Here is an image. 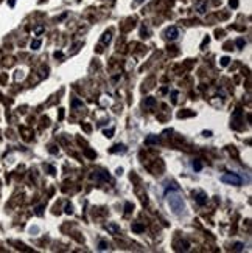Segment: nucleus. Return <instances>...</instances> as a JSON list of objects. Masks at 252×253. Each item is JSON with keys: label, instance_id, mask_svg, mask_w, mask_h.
Returning a JSON list of instances; mask_svg holds the SVG:
<instances>
[{"label": "nucleus", "instance_id": "13", "mask_svg": "<svg viewBox=\"0 0 252 253\" xmlns=\"http://www.w3.org/2000/svg\"><path fill=\"white\" fill-rule=\"evenodd\" d=\"M143 106H145V107H153V106H156V98H154V96H148V98H145Z\"/></svg>", "mask_w": 252, "mask_h": 253}, {"label": "nucleus", "instance_id": "4", "mask_svg": "<svg viewBox=\"0 0 252 253\" xmlns=\"http://www.w3.org/2000/svg\"><path fill=\"white\" fill-rule=\"evenodd\" d=\"M179 34H181V31H179L178 27H168L165 30V37L168 40H176V39L179 37Z\"/></svg>", "mask_w": 252, "mask_h": 253}, {"label": "nucleus", "instance_id": "28", "mask_svg": "<svg viewBox=\"0 0 252 253\" xmlns=\"http://www.w3.org/2000/svg\"><path fill=\"white\" fill-rule=\"evenodd\" d=\"M47 169L50 171V174H55V168H53V166H50V165H47Z\"/></svg>", "mask_w": 252, "mask_h": 253}, {"label": "nucleus", "instance_id": "24", "mask_svg": "<svg viewBox=\"0 0 252 253\" xmlns=\"http://www.w3.org/2000/svg\"><path fill=\"white\" fill-rule=\"evenodd\" d=\"M243 247H244V244H243V242H237V244L234 245V250H235V251H241V250H243Z\"/></svg>", "mask_w": 252, "mask_h": 253}, {"label": "nucleus", "instance_id": "31", "mask_svg": "<svg viewBox=\"0 0 252 253\" xmlns=\"http://www.w3.org/2000/svg\"><path fill=\"white\" fill-rule=\"evenodd\" d=\"M8 5H10V6L13 8V6L16 5V0H10V2H8Z\"/></svg>", "mask_w": 252, "mask_h": 253}, {"label": "nucleus", "instance_id": "9", "mask_svg": "<svg viewBox=\"0 0 252 253\" xmlns=\"http://www.w3.org/2000/svg\"><path fill=\"white\" fill-rule=\"evenodd\" d=\"M104 228H106L111 235H118V233H120V227H118L117 224H112V222H111V224H108V225L104 227Z\"/></svg>", "mask_w": 252, "mask_h": 253}, {"label": "nucleus", "instance_id": "11", "mask_svg": "<svg viewBox=\"0 0 252 253\" xmlns=\"http://www.w3.org/2000/svg\"><path fill=\"white\" fill-rule=\"evenodd\" d=\"M111 42H112V33H111V31L103 33V36H101V44H103V45H109Z\"/></svg>", "mask_w": 252, "mask_h": 253}, {"label": "nucleus", "instance_id": "15", "mask_svg": "<svg viewBox=\"0 0 252 253\" xmlns=\"http://www.w3.org/2000/svg\"><path fill=\"white\" fill-rule=\"evenodd\" d=\"M41 45H42V40H41V39H34V40H31V45H30V47H31L33 50H39Z\"/></svg>", "mask_w": 252, "mask_h": 253}, {"label": "nucleus", "instance_id": "19", "mask_svg": "<svg viewBox=\"0 0 252 253\" xmlns=\"http://www.w3.org/2000/svg\"><path fill=\"white\" fill-rule=\"evenodd\" d=\"M178 95H179L178 90H171V101H173V104H176V101H178Z\"/></svg>", "mask_w": 252, "mask_h": 253}, {"label": "nucleus", "instance_id": "10", "mask_svg": "<svg viewBox=\"0 0 252 253\" xmlns=\"http://www.w3.org/2000/svg\"><path fill=\"white\" fill-rule=\"evenodd\" d=\"M171 191H174V193H179V191H181V186H179L178 183H174V182H173V183H170V185L165 188V196H167L168 193H171Z\"/></svg>", "mask_w": 252, "mask_h": 253}, {"label": "nucleus", "instance_id": "7", "mask_svg": "<svg viewBox=\"0 0 252 253\" xmlns=\"http://www.w3.org/2000/svg\"><path fill=\"white\" fill-rule=\"evenodd\" d=\"M126 151H128V148H126L124 144H121V143H118V144H114V146L109 149V152H112V154H117V152H121V154H124Z\"/></svg>", "mask_w": 252, "mask_h": 253}, {"label": "nucleus", "instance_id": "5", "mask_svg": "<svg viewBox=\"0 0 252 253\" xmlns=\"http://www.w3.org/2000/svg\"><path fill=\"white\" fill-rule=\"evenodd\" d=\"M92 179L98 180V182H109L111 180V175L104 171H95V174H92Z\"/></svg>", "mask_w": 252, "mask_h": 253}, {"label": "nucleus", "instance_id": "14", "mask_svg": "<svg viewBox=\"0 0 252 253\" xmlns=\"http://www.w3.org/2000/svg\"><path fill=\"white\" fill-rule=\"evenodd\" d=\"M191 166H193V169H195L196 172H199L201 169H203V163H201L199 160H193V162H191Z\"/></svg>", "mask_w": 252, "mask_h": 253}, {"label": "nucleus", "instance_id": "22", "mask_svg": "<svg viewBox=\"0 0 252 253\" xmlns=\"http://www.w3.org/2000/svg\"><path fill=\"white\" fill-rule=\"evenodd\" d=\"M106 248H108V242H106V241H100V242H98V250L103 251V250H106Z\"/></svg>", "mask_w": 252, "mask_h": 253}, {"label": "nucleus", "instance_id": "1", "mask_svg": "<svg viewBox=\"0 0 252 253\" xmlns=\"http://www.w3.org/2000/svg\"><path fill=\"white\" fill-rule=\"evenodd\" d=\"M168 204H170V208L173 210V213L174 214H182L184 213V210H185V202H184V199L176 193V194H170V197H168Z\"/></svg>", "mask_w": 252, "mask_h": 253}, {"label": "nucleus", "instance_id": "16", "mask_svg": "<svg viewBox=\"0 0 252 253\" xmlns=\"http://www.w3.org/2000/svg\"><path fill=\"white\" fill-rule=\"evenodd\" d=\"M235 44H237V48H238V50H243V48H244V45H246V40H244L243 37H238Z\"/></svg>", "mask_w": 252, "mask_h": 253}, {"label": "nucleus", "instance_id": "30", "mask_svg": "<svg viewBox=\"0 0 252 253\" xmlns=\"http://www.w3.org/2000/svg\"><path fill=\"white\" fill-rule=\"evenodd\" d=\"M55 58H62V52H56L55 53Z\"/></svg>", "mask_w": 252, "mask_h": 253}, {"label": "nucleus", "instance_id": "23", "mask_svg": "<svg viewBox=\"0 0 252 253\" xmlns=\"http://www.w3.org/2000/svg\"><path fill=\"white\" fill-rule=\"evenodd\" d=\"M64 213H65V214H72V213H73V207H72V204H67V205H65Z\"/></svg>", "mask_w": 252, "mask_h": 253}, {"label": "nucleus", "instance_id": "3", "mask_svg": "<svg viewBox=\"0 0 252 253\" xmlns=\"http://www.w3.org/2000/svg\"><path fill=\"white\" fill-rule=\"evenodd\" d=\"M193 199L199 207H204L207 204V194L204 191H193Z\"/></svg>", "mask_w": 252, "mask_h": 253}, {"label": "nucleus", "instance_id": "6", "mask_svg": "<svg viewBox=\"0 0 252 253\" xmlns=\"http://www.w3.org/2000/svg\"><path fill=\"white\" fill-rule=\"evenodd\" d=\"M195 10L199 14H206V11H207V2H206V0H196V2H195Z\"/></svg>", "mask_w": 252, "mask_h": 253}, {"label": "nucleus", "instance_id": "25", "mask_svg": "<svg viewBox=\"0 0 252 253\" xmlns=\"http://www.w3.org/2000/svg\"><path fill=\"white\" fill-rule=\"evenodd\" d=\"M114 132H115V129L112 128V129H109V131H104V135H106L108 138H111V137H114Z\"/></svg>", "mask_w": 252, "mask_h": 253}, {"label": "nucleus", "instance_id": "26", "mask_svg": "<svg viewBox=\"0 0 252 253\" xmlns=\"http://www.w3.org/2000/svg\"><path fill=\"white\" fill-rule=\"evenodd\" d=\"M42 213H44V205L36 207V214H37V216H42Z\"/></svg>", "mask_w": 252, "mask_h": 253}, {"label": "nucleus", "instance_id": "20", "mask_svg": "<svg viewBox=\"0 0 252 253\" xmlns=\"http://www.w3.org/2000/svg\"><path fill=\"white\" fill-rule=\"evenodd\" d=\"M44 30H45V27L44 25H37V27H34V33L39 36V34H42L44 33Z\"/></svg>", "mask_w": 252, "mask_h": 253}, {"label": "nucleus", "instance_id": "21", "mask_svg": "<svg viewBox=\"0 0 252 253\" xmlns=\"http://www.w3.org/2000/svg\"><path fill=\"white\" fill-rule=\"evenodd\" d=\"M229 62H230V58H229V56H224V58H221V65H222V67H227V65H229Z\"/></svg>", "mask_w": 252, "mask_h": 253}, {"label": "nucleus", "instance_id": "2", "mask_svg": "<svg viewBox=\"0 0 252 253\" xmlns=\"http://www.w3.org/2000/svg\"><path fill=\"white\" fill-rule=\"evenodd\" d=\"M221 182L224 183H229V185H234V186H240L243 183L241 177L237 174V172H226L221 175Z\"/></svg>", "mask_w": 252, "mask_h": 253}, {"label": "nucleus", "instance_id": "18", "mask_svg": "<svg viewBox=\"0 0 252 253\" xmlns=\"http://www.w3.org/2000/svg\"><path fill=\"white\" fill-rule=\"evenodd\" d=\"M72 107H73V109H75V107H84V104H83V101H80V99L75 98V99L72 101Z\"/></svg>", "mask_w": 252, "mask_h": 253}, {"label": "nucleus", "instance_id": "12", "mask_svg": "<svg viewBox=\"0 0 252 253\" xmlns=\"http://www.w3.org/2000/svg\"><path fill=\"white\" fill-rule=\"evenodd\" d=\"M131 228H132V232H136V233H142V232H145V225H143L142 222H134V224L131 225Z\"/></svg>", "mask_w": 252, "mask_h": 253}, {"label": "nucleus", "instance_id": "33", "mask_svg": "<svg viewBox=\"0 0 252 253\" xmlns=\"http://www.w3.org/2000/svg\"><path fill=\"white\" fill-rule=\"evenodd\" d=\"M204 135H206V137H210V135H212V132H210V131H209V132L206 131V132H204Z\"/></svg>", "mask_w": 252, "mask_h": 253}, {"label": "nucleus", "instance_id": "29", "mask_svg": "<svg viewBox=\"0 0 252 253\" xmlns=\"http://www.w3.org/2000/svg\"><path fill=\"white\" fill-rule=\"evenodd\" d=\"M230 6L237 8V6H238V2H237V0H230Z\"/></svg>", "mask_w": 252, "mask_h": 253}, {"label": "nucleus", "instance_id": "32", "mask_svg": "<svg viewBox=\"0 0 252 253\" xmlns=\"http://www.w3.org/2000/svg\"><path fill=\"white\" fill-rule=\"evenodd\" d=\"M134 2H136L137 5H140V3H143V2H145V0H134Z\"/></svg>", "mask_w": 252, "mask_h": 253}, {"label": "nucleus", "instance_id": "27", "mask_svg": "<svg viewBox=\"0 0 252 253\" xmlns=\"http://www.w3.org/2000/svg\"><path fill=\"white\" fill-rule=\"evenodd\" d=\"M50 152H52V154H56V152H58L56 146H50Z\"/></svg>", "mask_w": 252, "mask_h": 253}, {"label": "nucleus", "instance_id": "8", "mask_svg": "<svg viewBox=\"0 0 252 253\" xmlns=\"http://www.w3.org/2000/svg\"><path fill=\"white\" fill-rule=\"evenodd\" d=\"M160 143V137L159 135H154V134H151L145 138V144H157Z\"/></svg>", "mask_w": 252, "mask_h": 253}, {"label": "nucleus", "instance_id": "17", "mask_svg": "<svg viewBox=\"0 0 252 253\" xmlns=\"http://www.w3.org/2000/svg\"><path fill=\"white\" fill-rule=\"evenodd\" d=\"M132 210H134V205L131 204V202H126V204H124V213H126V214H129Z\"/></svg>", "mask_w": 252, "mask_h": 253}]
</instances>
